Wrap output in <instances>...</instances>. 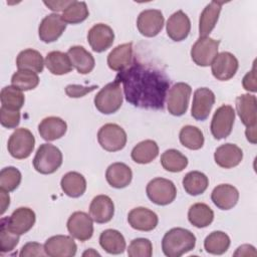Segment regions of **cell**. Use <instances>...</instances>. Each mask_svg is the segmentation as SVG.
I'll list each match as a JSON object with an SVG mask.
<instances>
[{"mask_svg": "<svg viewBox=\"0 0 257 257\" xmlns=\"http://www.w3.org/2000/svg\"><path fill=\"white\" fill-rule=\"evenodd\" d=\"M167 34L174 41H182L186 39L191 30V21L186 13L178 10L173 13L166 24Z\"/></svg>", "mask_w": 257, "mask_h": 257, "instance_id": "20", "label": "cell"}, {"mask_svg": "<svg viewBox=\"0 0 257 257\" xmlns=\"http://www.w3.org/2000/svg\"><path fill=\"white\" fill-rule=\"evenodd\" d=\"M35 220L36 216L32 209L20 207L13 211L10 217L2 218L1 223H3L13 233L23 235L33 227Z\"/></svg>", "mask_w": 257, "mask_h": 257, "instance_id": "11", "label": "cell"}, {"mask_svg": "<svg viewBox=\"0 0 257 257\" xmlns=\"http://www.w3.org/2000/svg\"><path fill=\"white\" fill-rule=\"evenodd\" d=\"M62 153L57 147L51 144H42L34 156L33 167L38 173L49 175L59 169L62 165Z\"/></svg>", "mask_w": 257, "mask_h": 257, "instance_id": "4", "label": "cell"}, {"mask_svg": "<svg viewBox=\"0 0 257 257\" xmlns=\"http://www.w3.org/2000/svg\"><path fill=\"white\" fill-rule=\"evenodd\" d=\"M165 18L161 10L147 9L140 13L137 19L139 32L146 37H154L163 29Z\"/></svg>", "mask_w": 257, "mask_h": 257, "instance_id": "13", "label": "cell"}, {"mask_svg": "<svg viewBox=\"0 0 257 257\" xmlns=\"http://www.w3.org/2000/svg\"><path fill=\"white\" fill-rule=\"evenodd\" d=\"M196 245L195 235L184 228H172L163 237L162 250L168 257H180L193 250Z\"/></svg>", "mask_w": 257, "mask_h": 257, "instance_id": "2", "label": "cell"}, {"mask_svg": "<svg viewBox=\"0 0 257 257\" xmlns=\"http://www.w3.org/2000/svg\"><path fill=\"white\" fill-rule=\"evenodd\" d=\"M66 23L63 21L61 15L51 13L45 16L39 24L38 35L40 40L45 43L56 41L64 32Z\"/></svg>", "mask_w": 257, "mask_h": 257, "instance_id": "15", "label": "cell"}, {"mask_svg": "<svg viewBox=\"0 0 257 257\" xmlns=\"http://www.w3.org/2000/svg\"><path fill=\"white\" fill-rule=\"evenodd\" d=\"M122 104V92L119 81L114 79L104 85L94 97L96 109L103 114L116 112Z\"/></svg>", "mask_w": 257, "mask_h": 257, "instance_id": "3", "label": "cell"}, {"mask_svg": "<svg viewBox=\"0 0 257 257\" xmlns=\"http://www.w3.org/2000/svg\"><path fill=\"white\" fill-rule=\"evenodd\" d=\"M147 196L156 205L166 206L171 204L177 196L175 184L165 178H155L147 185Z\"/></svg>", "mask_w": 257, "mask_h": 257, "instance_id": "5", "label": "cell"}, {"mask_svg": "<svg viewBox=\"0 0 257 257\" xmlns=\"http://www.w3.org/2000/svg\"><path fill=\"white\" fill-rule=\"evenodd\" d=\"M105 179L112 188L122 189L131 184L133 172L131 168L123 163H113L106 169Z\"/></svg>", "mask_w": 257, "mask_h": 257, "instance_id": "26", "label": "cell"}, {"mask_svg": "<svg viewBox=\"0 0 257 257\" xmlns=\"http://www.w3.org/2000/svg\"><path fill=\"white\" fill-rule=\"evenodd\" d=\"M239 62L236 56L228 51L218 53L211 64L213 76L221 81L231 79L237 72Z\"/></svg>", "mask_w": 257, "mask_h": 257, "instance_id": "14", "label": "cell"}, {"mask_svg": "<svg viewBox=\"0 0 257 257\" xmlns=\"http://www.w3.org/2000/svg\"><path fill=\"white\" fill-rule=\"evenodd\" d=\"M82 255H83V256H87V255H88V256H90V255H93V256H96V255H97V256H99V253H97V252L94 251L93 249H88V250H86Z\"/></svg>", "mask_w": 257, "mask_h": 257, "instance_id": "54", "label": "cell"}, {"mask_svg": "<svg viewBox=\"0 0 257 257\" xmlns=\"http://www.w3.org/2000/svg\"><path fill=\"white\" fill-rule=\"evenodd\" d=\"M0 199H1V210H0V214L3 215L5 213V211L7 210V208L10 205V197L8 195V192L0 189Z\"/></svg>", "mask_w": 257, "mask_h": 257, "instance_id": "52", "label": "cell"}, {"mask_svg": "<svg viewBox=\"0 0 257 257\" xmlns=\"http://www.w3.org/2000/svg\"><path fill=\"white\" fill-rule=\"evenodd\" d=\"M39 83V77L37 73L29 70H17L13 73L11 77V84L22 90H31L34 89Z\"/></svg>", "mask_w": 257, "mask_h": 257, "instance_id": "42", "label": "cell"}, {"mask_svg": "<svg viewBox=\"0 0 257 257\" xmlns=\"http://www.w3.org/2000/svg\"><path fill=\"white\" fill-rule=\"evenodd\" d=\"M115 79L122 84L126 101L146 109H163L170 87V80L160 69L134 61L117 73Z\"/></svg>", "mask_w": 257, "mask_h": 257, "instance_id": "1", "label": "cell"}, {"mask_svg": "<svg viewBox=\"0 0 257 257\" xmlns=\"http://www.w3.org/2000/svg\"><path fill=\"white\" fill-rule=\"evenodd\" d=\"M161 164L166 171L172 173H179L188 166V158L180 151L170 149L162 154Z\"/></svg>", "mask_w": 257, "mask_h": 257, "instance_id": "38", "label": "cell"}, {"mask_svg": "<svg viewBox=\"0 0 257 257\" xmlns=\"http://www.w3.org/2000/svg\"><path fill=\"white\" fill-rule=\"evenodd\" d=\"M133 43H123L113 48L107 55V65L111 70L122 71L133 63Z\"/></svg>", "mask_w": 257, "mask_h": 257, "instance_id": "25", "label": "cell"}, {"mask_svg": "<svg viewBox=\"0 0 257 257\" xmlns=\"http://www.w3.org/2000/svg\"><path fill=\"white\" fill-rule=\"evenodd\" d=\"M0 99L2 106L16 110H19L23 106L25 101L22 90L14 87L13 85H8L2 88L0 93Z\"/></svg>", "mask_w": 257, "mask_h": 257, "instance_id": "41", "label": "cell"}, {"mask_svg": "<svg viewBox=\"0 0 257 257\" xmlns=\"http://www.w3.org/2000/svg\"><path fill=\"white\" fill-rule=\"evenodd\" d=\"M180 143L189 150H200L204 145V135L202 131L194 125H185L179 134Z\"/></svg>", "mask_w": 257, "mask_h": 257, "instance_id": "39", "label": "cell"}, {"mask_svg": "<svg viewBox=\"0 0 257 257\" xmlns=\"http://www.w3.org/2000/svg\"><path fill=\"white\" fill-rule=\"evenodd\" d=\"M45 61L40 52L28 48L22 50L16 58V65L19 70H29L35 73L42 72Z\"/></svg>", "mask_w": 257, "mask_h": 257, "instance_id": "31", "label": "cell"}, {"mask_svg": "<svg viewBox=\"0 0 257 257\" xmlns=\"http://www.w3.org/2000/svg\"><path fill=\"white\" fill-rule=\"evenodd\" d=\"M215 103L214 92L207 87H200L195 90L191 114L197 120H205Z\"/></svg>", "mask_w": 257, "mask_h": 257, "instance_id": "18", "label": "cell"}, {"mask_svg": "<svg viewBox=\"0 0 257 257\" xmlns=\"http://www.w3.org/2000/svg\"><path fill=\"white\" fill-rule=\"evenodd\" d=\"M256 126L257 125L247 127L245 131L246 138L251 144H256Z\"/></svg>", "mask_w": 257, "mask_h": 257, "instance_id": "53", "label": "cell"}, {"mask_svg": "<svg viewBox=\"0 0 257 257\" xmlns=\"http://www.w3.org/2000/svg\"><path fill=\"white\" fill-rule=\"evenodd\" d=\"M113 40V30L103 23L93 25L87 33V41L91 49L98 53L107 50L112 45Z\"/></svg>", "mask_w": 257, "mask_h": 257, "instance_id": "17", "label": "cell"}, {"mask_svg": "<svg viewBox=\"0 0 257 257\" xmlns=\"http://www.w3.org/2000/svg\"><path fill=\"white\" fill-rule=\"evenodd\" d=\"M182 183L186 193L191 196H198L207 190L209 186V179L202 172L191 171L185 175Z\"/></svg>", "mask_w": 257, "mask_h": 257, "instance_id": "36", "label": "cell"}, {"mask_svg": "<svg viewBox=\"0 0 257 257\" xmlns=\"http://www.w3.org/2000/svg\"><path fill=\"white\" fill-rule=\"evenodd\" d=\"M95 88H97V85L86 87V86H80L77 84H69L65 87V93L69 97H82L83 95L94 90Z\"/></svg>", "mask_w": 257, "mask_h": 257, "instance_id": "48", "label": "cell"}, {"mask_svg": "<svg viewBox=\"0 0 257 257\" xmlns=\"http://www.w3.org/2000/svg\"><path fill=\"white\" fill-rule=\"evenodd\" d=\"M47 69L54 75H63L72 70V64L67 53L61 51H51L45 57Z\"/></svg>", "mask_w": 257, "mask_h": 257, "instance_id": "33", "label": "cell"}, {"mask_svg": "<svg viewBox=\"0 0 257 257\" xmlns=\"http://www.w3.org/2000/svg\"><path fill=\"white\" fill-rule=\"evenodd\" d=\"M89 15L86 3L83 1H71L62 12V19L65 23L78 24L84 21Z\"/></svg>", "mask_w": 257, "mask_h": 257, "instance_id": "40", "label": "cell"}, {"mask_svg": "<svg viewBox=\"0 0 257 257\" xmlns=\"http://www.w3.org/2000/svg\"><path fill=\"white\" fill-rule=\"evenodd\" d=\"M192 88L188 83L177 82L169 90L167 108L175 116H181L186 113L189 105Z\"/></svg>", "mask_w": 257, "mask_h": 257, "instance_id": "8", "label": "cell"}, {"mask_svg": "<svg viewBox=\"0 0 257 257\" xmlns=\"http://www.w3.org/2000/svg\"><path fill=\"white\" fill-rule=\"evenodd\" d=\"M90 215L77 211L70 215L67 220V230L71 237L84 242L93 235V222Z\"/></svg>", "mask_w": 257, "mask_h": 257, "instance_id": "12", "label": "cell"}, {"mask_svg": "<svg viewBox=\"0 0 257 257\" xmlns=\"http://www.w3.org/2000/svg\"><path fill=\"white\" fill-rule=\"evenodd\" d=\"M99 245L108 254H121L125 249V240L122 234L114 229H106L99 236Z\"/></svg>", "mask_w": 257, "mask_h": 257, "instance_id": "32", "label": "cell"}, {"mask_svg": "<svg viewBox=\"0 0 257 257\" xmlns=\"http://www.w3.org/2000/svg\"><path fill=\"white\" fill-rule=\"evenodd\" d=\"M67 54L70 58L72 66L81 74H87L92 71L95 65V61L90 52H88L84 47L75 45L71 46Z\"/></svg>", "mask_w": 257, "mask_h": 257, "instance_id": "29", "label": "cell"}, {"mask_svg": "<svg viewBox=\"0 0 257 257\" xmlns=\"http://www.w3.org/2000/svg\"><path fill=\"white\" fill-rule=\"evenodd\" d=\"M256 250L255 247L249 244L241 245L237 248L236 252L234 253V256H256Z\"/></svg>", "mask_w": 257, "mask_h": 257, "instance_id": "51", "label": "cell"}, {"mask_svg": "<svg viewBox=\"0 0 257 257\" xmlns=\"http://www.w3.org/2000/svg\"><path fill=\"white\" fill-rule=\"evenodd\" d=\"M159 155V147L153 140H145L139 143L133 149L131 157L138 164H149L153 162Z\"/></svg>", "mask_w": 257, "mask_h": 257, "instance_id": "34", "label": "cell"}, {"mask_svg": "<svg viewBox=\"0 0 257 257\" xmlns=\"http://www.w3.org/2000/svg\"><path fill=\"white\" fill-rule=\"evenodd\" d=\"M219 40L211 37H200L192 46V60L199 66H209L218 54Z\"/></svg>", "mask_w": 257, "mask_h": 257, "instance_id": "10", "label": "cell"}, {"mask_svg": "<svg viewBox=\"0 0 257 257\" xmlns=\"http://www.w3.org/2000/svg\"><path fill=\"white\" fill-rule=\"evenodd\" d=\"M255 62L252 67V70L248 71L245 76L243 77V87L251 92H256L257 91V86H256V73H255Z\"/></svg>", "mask_w": 257, "mask_h": 257, "instance_id": "49", "label": "cell"}, {"mask_svg": "<svg viewBox=\"0 0 257 257\" xmlns=\"http://www.w3.org/2000/svg\"><path fill=\"white\" fill-rule=\"evenodd\" d=\"M236 111L246 127L257 125V100L255 95L245 93L237 96Z\"/></svg>", "mask_w": 257, "mask_h": 257, "instance_id": "21", "label": "cell"}, {"mask_svg": "<svg viewBox=\"0 0 257 257\" xmlns=\"http://www.w3.org/2000/svg\"><path fill=\"white\" fill-rule=\"evenodd\" d=\"M224 2L212 1L202 11L199 19L200 37H207L215 28Z\"/></svg>", "mask_w": 257, "mask_h": 257, "instance_id": "27", "label": "cell"}, {"mask_svg": "<svg viewBox=\"0 0 257 257\" xmlns=\"http://www.w3.org/2000/svg\"><path fill=\"white\" fill-rule=\"evenodd\" d=\"M243 159L242 150L235 144L227 143L218 147L214 153L216 164L223 169L237 167Z\"/></svg>", "mask_w": 257, "mask_h": 257, "instance_id": "22", "label": "cell"}, {"mask_svg": "<svg viewBox=\"0 0 257 257\" xmlns=\"http://www.w3.org/2000/svg\"><path fill=\"white\" fill-rule=\"evenodd\" d=\"M44 245L38 242H28L26 243L20 250L19 256L20 257H38V256H45Z\"/></svg>", "mask_w": 257, "mask_h": 257, "instance_id": "47", "label": "cell"}, {"mask_svg": "<svg viewBox=\"0 0 257 257\" xmlns=\"http://www.w3.org/2000/svg\"><path fill=\"white\" fill-rule=\"evenodd\" d=\"M66 130V122L58 116L45 117L38 124L40 137L47 142H52L62 138L65 135Z\"/></svg>", "mask_w": 257, "mask_h": 257, "instance_id": "28", "label": "cell"}, {"mask_svg": "<svg viewBox=\"0 0 257 257\" xmlns=\"http://www.w3.org/2000/svg\"><path fill=\"white\" fill-rule=\"evenodd\" d=\"M211 200L217 208L221 210H230L238 203L239 192L230 184H221L215 187L212 191Z\"/></svg>", "mask_w": 257, "mask_h": 257, "instance_id": "24", "label": "cell"}, {"mask_svg": "<svg viewBox=\"0 0 257 257\" xmlns=\"http://www.w3.org/2000/svg\"><path fill=\"white\" fill-rule=\"evenodd\" d=\"M114 214V205L112 200L106 195L94 197L89 206V215L92 220L98 224L109 222Z\"/></svg>", "mask_w": 257, "mask_h": 257, "instance_id": "23", "label": "cell"}, {"mask_svg": "<svg viewBox=\"0 0 257 257\" xmlns=\"http://www.w3.org/2000/svg\"><path fill=\"white\" fill-rule=\"evenodd\" d=\"M0 122L6 128H15L20 122V112L4 106L0 108Z\"/></svg>", "mask_w": 257, "mask_h": 257, "instance_id": "46", "label": "cell"}, {"mask_svg": "<svg viewBox=\"0 0 257 257\" xmlns=\"http://www.w3.org/2000/svg\"><path fill=\"white\" fill-rule=\"evenodd\" d=\"M21 173L15 167H6L0 172V188L6 192H12L21 183Z\"/></svg>", "mask_w": 257, "mask_h": 257, "instance_id": "43", "label": "cell"}, {"mask_svg": "<svg viewBox=\"0 0 257 257\" xmlns=\"http://www.w3.org/2000/svg\"><path fill=\"white\" fill-rule=\"evenodd\" d=\"M18 234L10 231L3 223H0V251L1 253H9L19 243Z\"/></svg>", "mask_w": 257, "mask_h": 257, "instance_id": "45", "label": "cell"}, {"mask_svg": "<svg viewBox=\"0 0 257 257\" xmlns=\"http://www.w3.org/2000/svg\"><path fill=\"white\" fill-rule=\"evenodd\" d=\"M230 243V238L225 232L214 231L205 238L204 248L210 254L221 255L229 249Z\"/></svg>", "mask_w": 257, "mask_h": 257, "instance_id": "37", "label": "cell"}, {"mask_svg": "<svg viewBox=\"0 0 257 257\" xmlns=\"http://www.w3.org/2000/svg\"><path fill=\"white\" fill-rule=\"evenodd\" d=\"M127 222L135 230L150 232L157 227L159 218L152 210L145 207H137L130 211L127 215Z\"/></svg>", "mask_w": 257, "mask_h": 257, "instance_id": "19", "label": "cell"}, {"mask_svg": "<svg viewBox=\"0 0 257 257\" xmlns=\"http://www.w3.org/2000/svg\"><path fill=\"white\" fill-rule=\"evenodd\" d=\"M235 120V110L229 104L218 107L211 121V133L216 140H223L229 137Z\"/></svg>", "mask_w": 257, "mask_h": 257, "instance_id": "9", "label": "cell"}, {"mask_svg": "<svg viewBox=\"0 0 257 257\" xmlns=\"http://www.w3.org/2000/svg\"><path fill=\"white\" fill-rule=\"evenodd\" d=\"M60 187L65 195L70 198H78L82 196L86 190L85 178L77 172L66 173L61 181Z\"/></svg>", "mask_w": 257, "mask_h": 257, "instance_id": "30", "label": "cell"}, {"mask_svg": "<svg viewBox=\"0 0 257 257\" xmlns=\"http://www.w3.org/2000/svg\"><path fill=\"white\" fill-rule=\"evenodd\" d=\"M35 145V139L32 133L25 127L17 128L9 138L7 149L9 154L17 160L28 158Z\"/></svg>", "mask_w": 257, "mask_h": 257, "instance_id": "6", "label": "cell"}, {"mask_svg": "<svg viewBox=\"0 0 257 257\" xmlns=\"http://www.w3.org/2000/svg\"><path fill=\"white\" fill-rule=\"evenodd\" d=\"M189 222L197 228L208 227L214 220L213 210L205 203H196L188 211Z\"/></svg>", "mask_w": 257, "mask_h": 257, "instance_id": "35", "label": "cell"}, {"mask_svg": "<svg viewBox=\"0 0 257 257\" xmlns=\"http://www.w3.org/2000/svg\"><path fill=\"white\" fill-rule=\"evenodd\" d=\"M153 254L152 242L147 238L134 239L127 248L130 257H151Z\"/></svg>", "mask_w": 257, "mask_h": 257, "instance_id": "44", "label": "cell"}, {"mask_svg": "<svg viewBox=\"0 0 257 257\" xmlns=\"http://www.w3.org/2000/svg\"><path fill=\"white\" fill-rule=\"evenodd\" d=\"M126 133L116 123H106L97 133V141L100 147L107 152H117L126 144Z\"/></svg>", "mask_w": 257, "mask_h": 257, "instance_id": "7", "label": "cell"}, {"mask_svg": "<svg viewBox=\"0 0 257 257\" xmlns=\"http://www.w3.org/2000/svg\"><path fill=\"white\" fill-rule=\"evenodd\" d=\"M44 250L50 257H72L76 254L77 246L73 237L55 235L46 240Z\"/></svg>", "mask_w": 257, "mask_h": 257, "instance_id": "16", "label": "cell"}, {"mask_svg": "<svg viewBox=\"0 0 257 257\" xmlns=\"http://www.w3.org/2000/svg\"><path fill=\"white\" fill-rule=\"evenodd\" d=\"M43 3L50 10L54 12H58V11H64L65 8L71 3V1H43Z\"/></svg>", "mask_w": 257, "mask_h": 257, "instance_id": "50", "label": "cell"}]
</instances>
